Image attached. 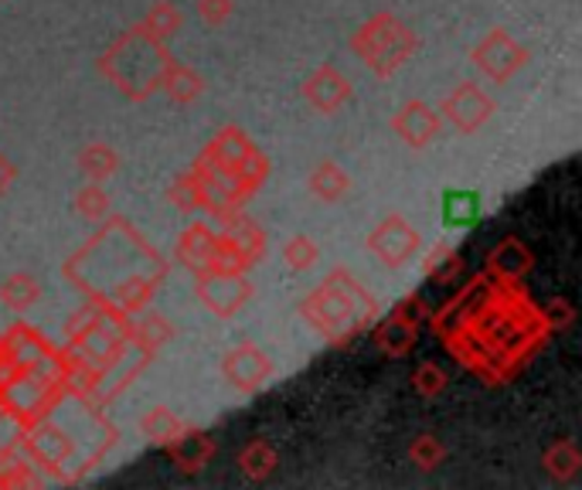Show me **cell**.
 Masks as SVG:
<instances>
[{"instance_id": "6da1fadb", "label": "cell", "mask_w": 582, "mask_h": 490, "mask_svg": "<svg viewBox=\"0 0 582 490\" xmlns=\"http://www.w3.org/2000/svg\"><path fill=\"white\" fill-rule=\"evenodd\" d=\"M164 65H167L164 42H154L144 27L130 31L126 38L107 55V62H102L107 76L130 96H147L154 86H160Z\"/></svg>"}, {"instance_id": "7a4b0ae2", "label": "cell", "mask_w": 582, "mask_h": 490, "mask_svg": "<svg viewBox=\"0 0 582 490\" xmlns=\"http://www.w3.org/2000/svg\"><path fill=\"white\" fill-rule=\"evenodd\" d=\"M413 48H416V38L408 34V27L389 14H379L374 21H368L355 38V52L379 76H389L392 68H399L408 55H413Z\"/></svg>"}, {"instance_id": "3957f363", "label": "cell", "mask_w": 582, "mask_h": 490, "mask_svg": "<svg viewBox=\"0 0 582 490\" xmlns=\"http://www.w3.org/2000/svg\"><path fill=\"white\" fill-rule=\"evenodd\" d=\"M368 242H371V249L382 256V263H389V266H402L405 259H413V253L419 249L416 229L408 225L405 219H399V215L385 219L379 229L371 232Z\"/></svg>"}, {"instance_id": "277c9868", "label": "cell", "mask_w": 582, "mask_h": 490, "mask_svg": "<svg viewBox=\"0 0 582 490\" xmlns=\"http://www.w3.org/2000/svg\"><path fill=\"white\" fill-rule=\"evenodd\" d=\"M443 113H447V120L457 123V130L463 133H473L477 126H484L494 113V102L477 89L470 82L457 86L447 99H443Z\"/></svg>"}, {"instance_id": "5b68a950", "label": "cell", "mask_w": 582, "mask_h": 490, "mask_svg": "<svg viewBox=\"0 0 582 490\" xmlns=\"http://www.w3.org/2000/svg\"><path fill=\"white\" fill-rule=\"evenodd\" d=\"M198 293L209 300L212 310L219 313H235L249 300V283L238 272H228V269H219V272H204L198 279Z\"/></svg>"}, {"instance_id": "8992f818", "label": "cell", "mask_w": 582, "mask_h": 490, "mask_svg": "<svg viewBox=\"0 0 582 490\" xmlns=\"http://www.w3.org/2000/svg\"><path fill=\"white\" fill-rule=\"evenodd\" d=\"M477 65L484 68V73L491 76V79H497V82H504L515 68H522L525 62H528V52L525 48H518L515 42L507 38V31H494L491 38L477 48Z\"/></svg>"}, {"instance_id": "52a82bcc", "label": "cell", "mask_w": 582, "mask_h": 490, "mask_svg": "<svg viewBox=\"0 0 582 490\" xmlns=\"http://www.w3.org/2000/svg\"><path fill=\"white\" fill-rule=\"evenodd\" d=\"M269 361L262 352H256L253 344H243V347H235V352L225 358V375L235 381V389H259V385L269 378Z\"/></svg>"}, {"instance_id": "ba28073f", "label": "cell", "mask_w": 582, "mask_h": 490, "mask_svg": "<svg viewBox=\"0 0 582 490\" xmlns=\"http://www.w3.org/2000/svg\"><path fill=\"white\" fill-rule=\"evenodd\" d=\"M392 126L405 136V144L426 147L429 140L439 133V116L426 107V102H408V107L395 116Z\"/></svg>"}, {"instance_id": "9c48e42d", "label": "cell", "mask_w": 582, "mask_h": 490, "mask_svg": "<svg viewBox=\"0 0 582 490\" xmlns=\"http://www.w3.org/2000/svg\"><path fill=\"white\" fill-rule=\"evenodd\" d=\"M303 92H306V99H311V107H317L321 113H331L351 96V86H348L345 76L337 73V68H321V73L306 82Z\"/></svg>"}, {"instance_id": "30bf717a", "label": "cell", "mask_w": 582, "mask_h": 490, "mask_svg": "<svg viewBox=\"0 0 582 490\" xmlns=\"http://www.w3.org/2000/svg\"><path fill=\"white\" fill-rule=\"evenodd\" d=\"M481 219V198L473 191H450L443 194V225L450 229H467Z\"/></svg>"}, {"instance_id": "8fae6325", "label": "cell", "mask_w": 582, "mask_h": 490, "mask_svg": "<svg viewBox=\"0 0 582 490\" xmlns=\"http://www.w3.org/2000/svg\"><path fill=\"white\" fill-rule=\"evenodd\" d=\"M311 188H314L317 198H324V201H337V198H345V194H348L351 181H348V174L340 170L337 164L324 160V164H317V170L311 174Z\"/></svg>"}, {"instance_id": "7c38bea8", "label": "cell", "mask_w": 582, "mask_h": 490, "mask_svg": "<svg viewBox=\"0 0 582 490\" xmlns=\"http://www.w3.org/2000/svg\"><path fill=\"white\" fill-rule=\"evenodd\" d=\"M160 86H167V92L175 96V99H181V102H191L201 92V79L191 73V68L170 62V58H167L164 73H160Z\"/></svg>"}, {"instance_id": "4fadbf2b", "label": "cell", "mask_w": 582, "mask_h": 490, "mask_svg": "<svg viewBox=\"0 0 582 490\" xmlns=\"http://www.w3.org/2000/svg\"><path fill=\"white\" fill-rule=\"evenodd\" d=\"M116 167H120V157H116V151L107 147V144H92V147L82 151V170L89 174L92 181L110 178Z\"/></svg>"}, {"instance_id": "5bb4252c", "label": "cell", "mask_w": 582, "mask_h": 490, "mask_svg": "<svg viewBox=\"0 0 582 490\" xmlns=\"http://www.w3.org/2000/svg\"><path fill=\"white\" fill-rule=\"evenodd\" d=\"M38 283H34L31 276H24V272H18V276H11L4 287H0V300H4L8 307H14V310H27L34 300H38Z\"/></svg>"}, {"instance_id": "9a60e30c", "label": "cell", "mask_w": 582, "mask_h": 490, "mask_svg": "<svg viewBox=\"0 0 582 490\" xmlns=\"http://www.w3.org/2000/svg\"><path fill=\"white\" fill-rule=\"evenodd\" d=\"M228 242L235 245L246 259L262 253V232L249 222V219H232L228 222Z\"/></svg>"}, {"instance_id": "2e32d148", "label": "cell", "mask_w": 582, "mask_h": 490, "mask_svg": "<svg viewBox=\"0 0 582 490\" xmlns=\"http://www.w3.org/2000/svg\"><path fill=\"white\" fill-rule=\"evenodd\" d=\"M178 27H181V14L170 8V4H157L147 14V21H144V31L150 34L154 42H167L170 34H178Z\"/></svg>"}, {"instance_id": "e0dca14e", "label": "cell", "mask_w": 582, "mask_h": 490, "mask_svg": "<svg viewBox=\"0 0 582 490\" xmlns=\"http://www.w3.org/2000/svg\"><path fill=\"white\" fill-rule=\"evenodd\" d=\"M243 467H246V474H249V477L262 480V477H269V470H272V467H277V453H272V446H269V443L256 439V443H249V446H246V453H243Z\"/></svg>"}, {"instance_id": "ac0fdd59", "label": "cell", "mask_w": 582, "mask_h": 490, "mask_svg": "<svg viewBox=\"0 0 582 490\" xmlns=\"http://www.w3.org/2000/svg\"><path fill=\"white\" fill-rule=\"evenodd\" d=\"M545 464H549V474H552V477L569 480V477L575 474V467H579V453H575L572 443H559V446L549 453V457H545Z\"/></svg>"}, {"instance_id": "d6986e66", "label": "cell", "mask_w": 582, "mask_h": 490, "mask_svg": "<svg viewBox=\"0 0 582 490\" xmlns=\"http://www.w3.org/2000/svg\"><path fill=\"white\" fill-rule=\"evenodd\" d=\"M283 259L296 269V272H303V269H311L314 263H317V245L311 242V238H303V235H296L287 249H283Z\"/></svg>"}, {"instance_id": "ffe728a7", "label": "cell", "mask_w": 582, "mask_h": 490, "mask_svg": "<svg viewBox=\"0 0 582 490\" xmlns=\"http://www.w3.org/2000/svg\"><path fill=\"white\" fill-rule=\"evenodd\" d=\"M178 423H175V419H170L164 409H157L150 419H144V433H150L157 443H170V439H178Z\"/></svg>"}, {"instance_id": "44dd1931", "label": "cell", "mask_w": 582, "mask_h": 490, "mask_svg": "<svg viewBox=\"0 0 582 490\" xmlns=\"http://www.w3.org/2000/svg\"><path fill=\"white\" fill-rule=\"evenodd\" d=\"M408 457H413L423 470H436V464L443 460V446L433 436H419L413 443V449H408Z\"/></svg>"}, {"instance_id": "7402d4cb", "label": "cell", "mask_w": 582, "mask_h": 490, "mask_svg": "<svg viewBox=\"0 0 582 490\" xmlns=\"http://www.w3.org/2000/svg\"><path fill=\"white\" fill-rule=\"evenodd\" d=\"M107 208H110V201H107V194H102L99 188H86L79 194V212L86 219H92V222H99L102 215H107Z\"/></svg>"}, {"instance_id": "603a6c76", "label": "cell", "mask_w": 582, "mask_h": 490, "mask_svg": "<svg viewBox=\"0 0 582 490\" xmlns=\"http://www.w3.org/2000/svg\"><path fill=\"white\" fill-rule=\"evenodd\" d=\"M413 381H416V389H419L423 396H436L443 385H447V375H443L436 365H423V368L413 375Z\"/></svg>"}, {"instance_id": "cb8c5ba5", "label": "cell", "mask_w": 582, "mask_h": 490, "mask_svg": "<svg viewBox=\"0 0 582 490\" xmlns=\"http://www.w3.org/2000/svg\"><path fill=\"white\" fill-rule=\"evenodd\" d=\"M198 14L209 24H222L232 14V0H198Z\"/></svg>"}, {"instance_id": "d4e9b609", "label": "cell", "mask_w": 582, "mask_h": 490, "mask_svg": "<svg viewBox=\"0 0 582 490\" xmlns=\"http://www.w3.org/2000/svg\"><path fill=\"white\" fill-rule=\"evenodd\" d=\"M228 140H232V147H235L238 154H246V151H249V144H246V140H243V136H238L235 130L228 133ZM222 167H228V174H232V170L238 167V157H222ZM232 181H235V178H232Z\"/></svg>"}, {"instance_id": "484cf974", "label": "cell", "mask_w": 582, "mask_h": 490, "mask_svg": "<svg viewBox=\"0 0 582 490\" xmlns=\"http://www.w3.org/2000/svg\"><path fill=\"white\" fill-rule=\"evenodd\" d=\"M14 181V167L4 160V157H0V194H4L8 191V185Z\"/></svg>"}]
</instances>
